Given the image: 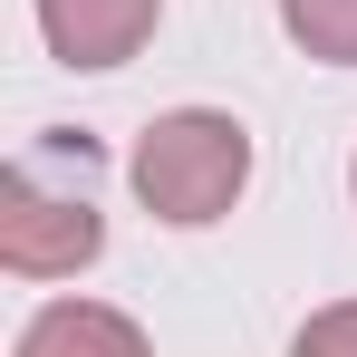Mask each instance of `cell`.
<instances>
[{
	"mask_svg": "<svg viewBox=\"0 0 357 357\" xmlns=\"http://www.w3.org/2000/svg\"><path fill=\"white\" fill-rule=\"evenodd\" d=\"M59 165V145L49 155H20L10 183H0V261L20 271V280H68V271H87L97 251H107V213H97V193H87V165L77 174H49Z\"/></svg>",
	"mask_w": 357,
	"mask_h": 357,
	"instance_id": "obj_2",
	"label": "cell"
},
{
	"mask_svg": "<svg viewBox=\"0 0 357 357\" xmlns=\"http://www.w3.org/2000/svg\"><path fill=\"white\" fill-rule=\"evenodd\" d=\"M126 174H135V203H145L155 222L203 232V222L232 213L241 183H251V126L222 116V107H174V116H155L135 135Z\"/></svg>",
	"mask_w": 357,
	"mask_h": 357,
	"instance_id": "obj_1",
	"label": "cell"
},
{
	"mask_svg": "<svg viewBox=\"0 0 357 357\" xmlns=\"http://www.w3.org/2000/svg\"><path fill=\"white\" fill-rule=\"evenodd\" d=\"M29 10L59 68H126L165 20V0H29Z\"/></svg>",
	"mask_w": 357,
	"mask_h": 357,
	"instance_id": "obj_3",
	"label": "cell"
},
{
	"mask_svg": "<svg viewBox=\"0 0 357 357\" xmlns=\"http://www.w3.org/2000/svg\"><path fill=\"white\" fill-rule=\"evenodd\" d=\"M290 357H357V299H328V309H309L299 319Z\"/></svg>",
	"mask_w": 357,
	"mask_h": 357,
	"instance_id": "obj_6",
	"label": "cell"
},
{
	"mask_svg": "<svg viewBox=\"0 0 357 357\" xmlns=\"http://www.w3.org/2000/svg\"><path fill=\"white\" fill-rule=\"evenodd\" d=\"M280 29H290L309 59L357 68V0H280Z\"/></svg>",
	"mask_w": 357,
	"mask_h": 357,
	"instance_id": "obj_5",
	"label": "cell"
},
{
	"mask_svg": "<svg viewBox=\"0 0 357 357\" xmlns=\"http://www.w3.org/2000/svg\"><path fill=\"white\" fill-rule=\"evenodd\" d=\"M348 193H357V165H348Z\"/></svg>",
	"mask_w": 357,
	"mask_h": 357,
	"instance_id": "obj_7",
	"label": "cell"
},
{
	"mask_svg": "<svg viewBox=\"0 0 357 357\" xmlns=\"http://www.w3.org/2000/svg\"><path fill=\"white\" fill-rule=\"evenodd\" d=\"M10 357H155L145 348V328L107 309V299H49L29 328H20V348Z\"/></svg>",
	"mask_w": 357,
	"mask_h": 357,
	"instance_id": "obj_4",
	"label": "cell"
}]
</instances>
